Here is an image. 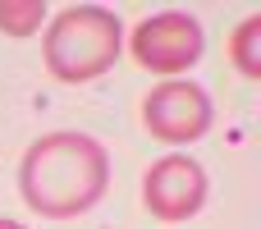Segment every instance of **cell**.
Segmentation results:
<instances>
[{"mask_svg": "<svg viewBox=\"0 0 261 229\" xmlns=\"http://www.w3.org/2000/svg\"><path fill=\"white\" fill-rule=\"evenodd\" d=\"M110 188V156L96 138L60 129L37 138L18 161V193L46 220H73L92 211Z\"/></svg>", "mask_w": 261, "mask_h": 229, "instance_id": "1", "label": "cell"}, {"mask_svg": "<svg viewBox=\"0 0 261 229\" xmlns=\"http://www.w3.org/2000/svg\"><path fill=\"white\" fill-rule=\"evenodd\" d=\"M124 46L119 14L106 5H69L46 23L41 37V64L60 83H92L115 69Z\"/></svg>", "mask_w": 261, "mask_h": 229, "instance_id": "2", "label": "cell"}, {"mask_svg": "<svg viewBox=\"0 0 261 229\" xmlns=\"http://www.w3.org/2000/svg\"><path fill=\"white\" fill-rule=\"evenodd\" d=\"M202 23L184 9H165V14H151L133 28L128 37V50L133 60L147 69V73H165V78H179L188 73L197 60H202Z\"/></svg>", "mask_w": 261, "mask_h": 229, "instance_id": "3", "label": "cell"}, {"mask_svg": "<svg viewBox=\"0 0 261 229\" xmlns=\"http://www.w3.org/2000/svg\"><path fill=\"white\" fill-rule=\"evenodd\" d=\"M216 110H211V96L206 87L188 83V78H165L161 87H151L142 96V124L151 138L170 142V147H188L197 142L206 129H211Z\"/></svg>", "mask_w": 261, "mask_h": 229, "instance_id": "4", "label": "cell"}, {"mask_svg": "<svg viewBox=\"0 0 261 229\" xmlns=\"http://www.w3.org/2000/svg\"><path fill=\"white\" fill-rule=\"evenodd\" d=\"M142 207L161 220V225H184L206 207V170L184 156L170 151L161 156L147 174H142Z\"/></svg>", "mask_w": 261, "mask_h": 229, "instance_id": "5", "label": "cell"}, {"mask_svg": "<svg viewBox=\"0 0 261 229\" xmlns=\"http://www.w3.org/2000/svg\"><path fill=\"white\" fill-rule=\"evenodd\" d=\"M229 60L243 78H261V14H248L229 32Z\"/></svg>", "mask_w": 261, "mask_h": 229, "instance_id": "6", "label": "cell"}, {"mask_svg": "<svg viewBox=\"0 0 261 229\" xmlns=\"http://www.w3.org/2000/svg\"><path fill=\"white\" fill-rule=\"evenodd\" d=\"M46 18L41 0H0V32L5 37H32Z\"/></svg>", "mask_w": 261, "mask_h": 229, "instance_id": "7", "label": "cell"}, {"mask_svg": "<svg viewBox=\"0 0 261 229\" xmlns=\"http://www.w3.org/2000/svg\"><path fill=\"white\" fill-rule=\"evenodd\" d=\"M0 229H28V225H18V220H0Z\"/></svg>", "mask_w": 261, "mask_h": 229, "instance_id": "8", "label": "cell"}]
</instances>
